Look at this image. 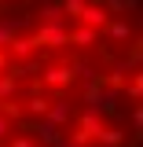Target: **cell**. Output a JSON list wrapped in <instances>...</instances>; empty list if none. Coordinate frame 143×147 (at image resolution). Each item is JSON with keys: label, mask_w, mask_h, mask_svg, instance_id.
<instances>
[{"label": "cell", "mask_w": 143, "mask_h": 147, "mask_svg": "<svg viewBox=\"0 0 143 147\" xmlns=\"http://www.w3.org/2000/svg\"><path fill=\"white\" fill-rule=\"evenodd\" d=\"M136 0H48L30 30L0 18V147H128L140 129Z\"/></svg>", "instance_id": "1"}]
</instances>
